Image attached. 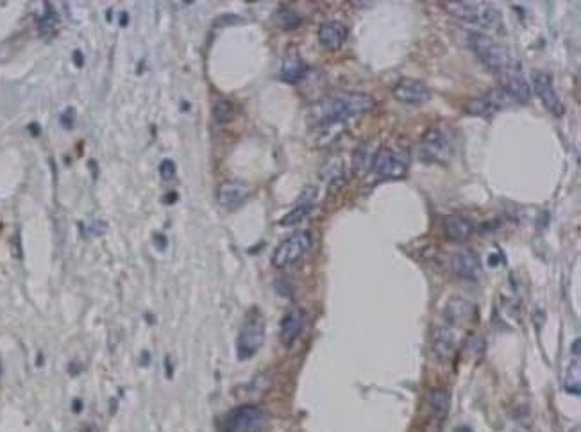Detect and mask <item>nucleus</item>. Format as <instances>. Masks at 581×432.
<instances>
[{
    "label": "nucleus",
    "mask_w": 581,
    "mask_h": 432,
    "mask_svg": "<svg viewBox=\"0 0 581 432\" xmlns=\"http://www.w3.org/2000/svg\"><path fill=\"white\" fill-rule=\"evenodd\" d=\"M376 108V100L367 93H340L324 99L310 109V120L318 125H345Z\"/></svg>",
    "instance_id": "obj_1"
},
{
    "label": "nucleus",
    "mask_w": 581,
    "mask_h": 432,
    "mask_svg": "<svg viewBox=\"0 0 581 432\" xmlns=\"http://www.w3.org/2000/svg\"><path fill=\"white\" fill-rule=\"evenodd\" d=\"M468 47L473 50L476 58L485 68H489L493 74H506L515 68V63L512 59L510 52L493 40L492 36L483 33H470L468 34Z\"/></svg>",
    "instance_id": "obj_2"
},
{
    "label": "nucleus",
    "mask_w": 581,
    "mask_h": 432,
    "mask_svg": "<svg viewBox=\"0 0 581 432\" xmlns=\"http://www.w3.org/2000/svg\"><path fill=\"white\" fill-rule=\"evenodd\" d=\"M443 11H448L455 18L467 24L477 25L483 29H499L501 27V13L493 8L492 4H485V2H467V0H460V2H440Z\"/></svg>",
    "instance_id": "obj_3"
},
{
    "label": "nucleus",
    "mask_w": 581,
    "mask_h": 432,
    "mask_svg": "<svg viewBox=\"0 0 581 432\" xmlns=\"http://www.w3.org/2000/svg\"><path fill=\"white\" fill-rule=\"evenodd\" d=\"M370 172L383 181H399L408 172L410 156L408 150L395 145H383L370 159Z\"/></svg>",
    "instance_id": "obj_4"
},
{
    "label": "nucleus",
    "mask_w": 581,
    "mask_h": 432,
    "mask_svg": "<svg viewBox=\"0 0 581 432\" xmlns=\"http://www.w3.org/2000/svg\"><path fill=\"white\" fill-rule=\"evenodd\" d=\"M311 245H313V236L310 231H297L286 240H283L279 245L276 247L274 254H272V266L274 268H288V266L295 265L301 261L306 254L310 252Z\"/></svg>",
    "instance_id": "obj_5"
},
{
    "label": "nucleus",
    "mask_w": 581,
    "mask_h": 432,
    "mask_svg": "<svg viewBox=\"0 0 581 432\" xmlns=\"http://www.w3.org/2000/svg\"><path fill=\"white\" fill-rule=\"evenodd\" d=\"M265 333H267L265 318L259 313H252L243 322L238 338H236V356H238L240 361L254 358L258 350L263 347Z\"/></svg>",
    "instance_id": "obj_6"
},
{
    "label": "nucleus",
    "mask_w": 581,
    "mask_h": 432,
    "mask_svg": "<svg viewBox=\"0 0 581 432\" xmlns=\"http://www.w3.org/2000/svg\"><path fill=\"white\" fill-rule=\"evenodd\" d=\"M267 424V411L258 406H240L222 420V432H259Z\"/></svg>",
    "instance_id": "obj_7"
},
{
    "label": "nucleus",
    "mask_w": 581,
    "mask_h": 432,
    "mask_svg": "<svg viewBox=\"0 0 581 432\" xmlns=\"http://www.w3.org/2000/svg\"><path fill=\"white\" fill-rule=\"evenodd\" d=\"M418 154H420V159L426 163H436V165L448 163L452 156L451 138L440 127L426 131V134L420 140V145H418Z\"/></svg>",
    "instance_id": "obj_8"
},
{
    "label": "nucleus",
    "mask_w": 581,
    "mask_h": 432,
    "mask_svg": "<svg viewBox=\"0 0 581 432\" xmlns=\"http://www.w3.org/2000/svg\"><path fill=\"white\" fill-rule=\"evenodd\" d=\"M531 84H533V92L537 93V97L540 99V102L543 104V108L551 113L553 117H564L565 106L562 102V99L558 97L555 90V84H553L551 75L546 74L542 70H535L531 74Z\"/></svg>",
    "instance_id": "obj_9"
},
{
    "label": "nucleus",
    "mask_w": 581,
    "mask_h": 432,
    "mask_svg": "<svg viewBox=\"0 0 581 432\" xmlns=\"http://www.w3.org/2000/svg\"><path fill=\"white\" fill-rule=\"evenodd\" d=\"M451 272L461 281H470L476 283L483 275V266H481L477 254L473 250H460L451 258Z\"/></svg>",
    "instance_id": "obj_10"
},
{
    "label": "nucleus",
    "mask_w": 581,
    "mask_h": 432,
    "mask_svg": "<svg viewBox=\"0 0 581 432\" xmlns=\"http://www.w3.org/2000/svg\"><path fill=\"white\" fill-rule=\"evenodd\" d=\"M249 197H251V188L240 181H226L218 186L217 192L218 204L227 211H236L242 208Z\"/></svg>",
    "instance_id": "obj_11"
},
{
    "label": "nucleus",
    "mask_w": 581,
    "mask_h": 432,
    "mask_svg": "<svg viewBox=\"0 0 581 432\" xmlns=\"http://www.w3.org/2000/svg\"><path fill=\"white\" fill-rule=\"evenodd\" d=\"M393 97L402 104L418 106L427 102L431 97L429 88L417 79H402L393 86Z\"/></svg>",
    "instance_id": "obj_12"
},
{
    "label": "nucleus",
    "mask_w": 581,
    "mask_h": 432,
    "mask_svg": "<svg viewBox=\"0 0 581 432\" xmlns=\"http://www.w3.org/2000/svg\"><path fill=\"white\" fill-rule=\"evenodd\" d=\"M502 83L501 90L506 93V97L512 100V102H527L531 97V88L530 83L526 81V77H523V74L514 68V70L506 72V74L501 75Z\"/></svg>",
    "instance_id": "obj_13"
},
{
    "label": "nucleus",
    "mask_w": 581,
    "mask_h": 432,
    "mask_svg": "<svg viewBox=\"0 0 581 432\" xmlns=\"http://www.w3.org/2000/svg\"><path fill=\"white\" fill-rule=\"evenodd\" d=\"M304 324H306L304 311L299 308L290 309V311L283 316V320H281V324H279L281 343H283L284 347H292L293 343L297 341V338L301 336L302 329H304Z\"/></svg>",
    "instance_id": "obj_14"
},
{
    "label": "nucleus",
    "mask_w": 581,
    "mask_h": 432,
    "mask_svg": "<svg viewBox=\"0 0 581 432\" xmlns=\"http://www.w3.org/2000/svg\"><path fill=\"white\" fill-rule=\"evenodd\" d=\"M476 315V308L473 302L461 299V297H452L445 308H443V318L449 325H465L473 322Z\"/></svg>",
    "instance_id": "obj_15"
},
{
    "label": "nucleus",
    "mask_w": 581,
    "mask_h": 432,
    "mask_svg": "<svg viewBox=\"0 0 581 432\" xmlns=\"http://www.w3.org/2000/svg\"><path fill=\"white\" fill-rule=\"evenodd\" d=\"M349 36V27L338 20H331L320 25L318 29V42L324 49L336 50L345 43Z\"/></svg>",
    "instance_id": "obj_16"
},
{
    "label": "nucleus",
    "mask_w": 581,
    "mask_h": 432,
    "mask_svg": "<svg viewBox=\"0 0 581 432\" xmlns=\"http://www.w3.org/2000/svg\"><path fill=\"white\" fill-rule=\"evenodd\" d=\"M473 233L474 224L461 215H451L443 222V234H445L449 241L461 243V241H467L468 238L473 236Z\"/></svg>",
    "instance_id": "obj_17"
},
{
    "label": "nucleus",
    "mask_w": 581,
    "mask_h": 432,
    "mask_svg": "<svg viewBox=\"0 0 581 432\" xmlns=\"http://www.w3.org/2000/svg\"><path fill=\"white\" fill-rule=\"evenodd\" d=\"M433 352L440 359H449L456 352V334L449 325H440L433 333Z\"/></svg>",
    "instance_id": "obj_18"
},
{
    "label": "nucleus",
    "mask_w": 581,
    "mask_h": 432,
    "mask_svg": "<svg viewBox=\"0 0 581 432\" xmlns=\"http://www.w3.org/2000/svg\"><path fill=\"white\" fill-rule=\"evenodd\" d=\"M315 199H317V192H308V190H306L304 199H302L288 215H284L283 218H281V227H293V225L301 224L306 216H310L311 211L315 209Z\"/></svg>",
    "instance_id": "obj_19"
},
{
    "label": "nucleus",
    "mask_w": 581,
    "mask_h": 432,
    "mask_svg": "<svg viewBox=\"0 0 581 432\" xmlns=\"http://www.w3.org/2000/svg\"><path fill=\"white\" fill-rule=\"evenodd\" d=\"M306 74H308V65H306L299 56H290V58L284 59L283 67H281L279 72V77L284 83L295 84L304 79Z\"/></svg>",
    "instance_id": "obj_20"
},
{
    "label": "nucleus",
    "mask_w": 581,
    "mask_h": 432,
    "mask_svg": "<svg viewBox=\"0 0 581 432\" xmlns=\"http://www.w3.org/2000/svg\"><path fill=\"white\" fill-rule=\"evenodd\" d=\"M451 409V393L443 388L433 390L429 395V411L436 422H445Z\"/></svg>",
    "instance_id": "obj_21"
},
{
    "label": "nucleus",
    "mask_w": 581,
    "mask_h": 432,
    "mask_svg": "<svg viewBox=\"0 0 581 432\" xmlns=\"http://www.w3.org/2000/svg\"><path fill=\"white\" fill-rule=\"evenodd\" d=\"M574 361H571V366H568L567 374H565V390L568 393H574V395H580L581 390V379H580V340L574 341Z\"/></svg>",
    "instance_id": "obj_22"
},
{
    "label": "nucleus",
    "mask_w": 581,
    "mask_h": 432,
    "mask_svg": "<svg viewBox=\"0 0 581 432\" xmlns=\"http://www.w3.org/2000/svg\"><path fill=\"white\" fill-rule=\"evenodd\" d=\"M498 111L499 109L496 108V104L489 99V95L481 97V99H474L465 104V113H467V115H473V117L490 118Z\"/></svg>",
    "instance_id": "obj_23"
},
{
    "label": "nucleus",
    "mask_w": 581,
    "mask_h": 432,
    "mask_svg": "<svg viewBox=\"0 0 581 432\" xmlns=\"http://www.w3.org/2000/svg\"><path fill=\"white\" fill-rule=\"evenodd\" d=\"M274 24L283 31H293L297 29L299 25L302 24V18L299 13H295L290 8H281L277 9L276 15H274Z\"/></svg>",
    "instance_id": "obj_24"
},
{
    "label": "nucleus",
    "mask_w": 581,
    "mask_h": 432,
    "mask_svg": "<svg viewBox=\"0 0 581 432\" xmlns=\"http://www.w3.org/2000/svg\"><path fill=\"white\" fill-rule=\"evenodd\" d=\"M58 25H59L58 13H56V9L52 8V4L47 2L45 11H43V15L38 20L40 34H42V36H52V34L58 31Z\"/></svg>",
    "instance_id": "obj_25"
},
{
    "label": "nucleus",
    "mask_w": 581,
    "mask_h": 432,
    "mask_svg": "<svg viewBox=\"0 0 581 432\" xmlns=\"http://www.w3.org/2000/svg\"><path fill=\"white\" fill-rule=\"evenodd\" d=\"M234 113H236V109H234V104L229 102V100H217V102H215L213 118L217 124H227V122H231L234 118Z\"/></svg>",
    "instance_id": "obj_26"
},
{
    "label": "nucleus",
    "mask_w": 581,
    "mask_h": 432,
    "mask_svg": "<svg viewBox=\"0 0 581 432\" xmlns=\"http://www.w3.org/2000/svg\"><path fill=\"white\" fill-rule=\"evenodd\" d=\"M176 163L172 161V159H165V161H161V165H159V175H161V179L172 181L176 177Z\"/></svg>",
    "instance_id": "obj_27"
},
{
    "label": "nucleus",
    "mask_w": 581,
    "mask_h": 432,
    "mask_svg": "<svg viewBox=\"0 0 581 432\" xmlns=\"http://www.w3.org/2000/svg\"><path fill=\"white\" fill-rule=\"evenodd\" d=\"M61 125L68 131L74 129V125H76V109L67 108V111L61 115Z\"/></svg>",
    "instance_id": "obj_28"
},
{
    "label": "nucleus",
    "mask_w": 581,
    "mask_h": 432,
    "mask_svg": "<svg viewBox=\"0 0 581 432\" xmlns=\"http://www.w3.org/2000/svg\"><path fill=\"white\" fill-rule=\"evenodd\" d=\"M365 154H367V150H365L363 145L356 147V150H354V170H361V168L367 165V163H365Z\"/></svg>",
    "instance_id": "obj_29"
},
{
    "label": "nucleus",
    "mask_w": 581,
    "mask_h": 432,
    "mask_svg": "<svg viewBox=\"0 0 581 432\" xmlns=\"http://www.w3.org/2000/svg\"><path fill=\"white\" fill-rule=\"evenodd\" d=\"M106 231H108V225H106V222H102V220H95L88 227V234H92V236H102Z\"/></svg>",
    "instance_id": "obj_30"
},
{
    "label": "nucleus",
    "mask_w": 581,
    "mask_h": 432,
    "mask_svg": "<svg viewBox=\"0 0 581 432\" xmlns=\"http://www.w3.org/2000/svg\"><path fill=\"white\" fill-rule=\"evenodd\" d=\"M154 243L158 245L159 250L167 249V238L161 236V234H154Z\"/></svg>",
    "instance_id": "obj_31"
},
{
    "label": "nucleus",
    "mask_w": 581,
    "mask_h": 432,
    "mask_svg": "<svg viewBox=\"0 0 581 432\" xmlns=\"http://www.w3.org/2000/svg\"><path fill=\"white\" fill-rule=\"evenodd\" d=\"M74 63H76L77 67H83L84 65V56L81 54V50H76V52H74Z\"/></svg>",
    "instance_id": "obj_32"
},
{
    "label": "nucleus",
    "mask_w": 581,
    "mask_h": 432,
    "mask_svg": "<svg viewBox=\"0 0 581 432\" xmlns=\"http://www.w3.org/2000/svg\"><path fill=\"white\" fill-rule=\"evenodd\" d=\"M127 24H129V17H127L126 13H122V15H120V25H122V27H126Z\"/></svg>",
    "instance_id": "obj_33"
},
{
    "label": "nucleus",
    "mask_w": 581,
    "mask_h": 432,
    "mask_svg": "<svg viewBox=\"0 0 581 432\" xmlns=\"http://www.w3.org/2000/svg\"><path fill=\"white\" fill-rule=\"evenodd\" d=\"M176 199H177L176 193H170V195H168V197H165V202H174V200H176Z\"/></svg>",
    "instance_id": "obj_34"
}]
</instances>
